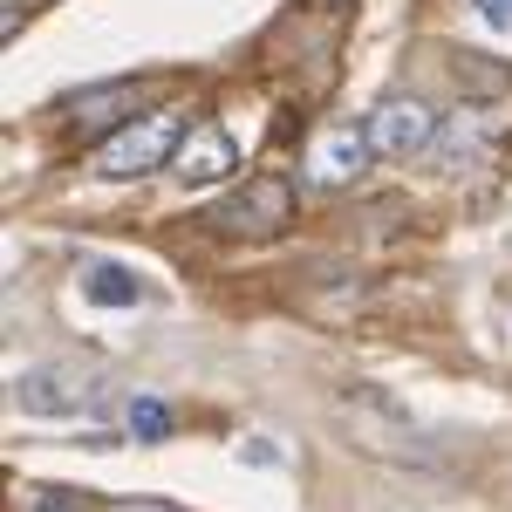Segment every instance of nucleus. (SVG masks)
I'll return each mask as SVG.
<instances>
[{"label":"nucleus","instance_id":"obj_1","mask_svg":"<svg viewBox=\"0 0 512 512\" xmlns=\"http://www.w3.org/2000/svg\"><path fill=\"white\" fill-rule=\"evenodd\" d=\"M192 130L178 110H144V117H130L123 130H110L103 144H96V171L103 178H144L151 164L178 158V144H185Z\"/></svg>","mask_w":512,"mask_h":512},{"label":"nucleus","instance_id":"obj_2","mask_svg":"<svg viewBox=\"0 0 512 512\" xmlns=\"http://www.w3.org/2000/svg\"><path fill=\"white\" fill-rule=\"evenodd\" d=\"M287 212H294V185L267 171V178H246L233 198H219L212 205V226L233 233V239H267V233L287 226Z\"/></svg>","mask_w":512,"mask_h":512},{"label":"nucleus","instance_id":"obj_3","mask_svg":"<svg viewBox=\"0 0 512 512\" xmlns=\"http://www.w3.org/2000/svg\"><path fill=\"white\" fill-rule=\"evenodd\" d=\"M369 144H376V158H417V151H431L437 137V110L424 103V96H383L376 110H369Z\"/></svg>","mask_w":512,"mask_h":512},{"label":"nucleus","instance_id":"obj_4","mask_svg":"<svg viewBox=\"0 0 512 512\" xmlns=\"http://www.w3.org/2000/svg\"><path fill=\"white\" fill-rule=\"evenodd\" d=\"M369 164H376L369 130H362V123H335V130H321L315 144H308V185H315V192H342Z\"/></svg>","mask_w":512,"mask_h":512},{"label":"nucleus","instance_id":"obj_5","mask_svg":"<svg viewBox=\"0 0 512 512\" xmlns=\"http://www.w3.org/2000/svg\"><path fill=\"white\" fill-rule=\"evenodd\" d=\"M171 171H178V185H219V178H233L239 171L233 130H226V123H192V137L178 144Z\"/></svg>","mask_w":512,"mask_h":512},{"label":"nucleus","instance_id":"obj_6","mask_svg":"<svg viewBox=\"0 0 512 512\" xmlns=\"http://www.w3.org/2000/svg\"><path fill=\"white\" fill-rule=\"evenodd\" d=\"M144 110H158L151 89H144V82H123V89H89V96H76V103H69V123L103 144L110 130H123L130 117H144Z\"/></svg>","mask_w":512,"mask_h":512},{"label":"nucleus","instance_id":"obj_7","mask_svg":"<svg viewBox=\"0 0 512 512\" xmlns=\"http://www.w3.org/2000/svg\"><path fill=\"white\" fill-rule=\"evenodd\" d=\"M14 403H21L28 417H82V410L96 403V390L76 383L69 369H28V376L14 383Z\"/></svg>","mask_w":512,"mask_h":512},{"label":"nucleus","instance_id":"obj_8","mask_svg":"<svg viewBox=\"0 0 512 512\" xmlns=\"http://www.w3.org/2000/svg\"><path fill=\"white\" fill-rule=\"evenodd\" d=\"M82 294H89L96 308H137V301H144V280L130 274V267H117V260H89V267H82Z\"/></svg>","mask_w":512,"mask_h":512},{"label":"nucleus","instance_id":"obj_9","mask_svg":"<svg viewBox=\"0 0 512 512\" xmlns=\"http://www.w3.org/2000/svg\"><path fill=\"white\" fill-rule=\"evenodd\" d=\"M130 437L164 444V437H171V403H158V396H137V403H130Z\"/></svg>","mask_w":512,"mask_h":512},{"label":"nucleus","instance_id":"obj_10","mask_svg":"<svg viewBox=\"0 0 512 512\" xmlns=\"http://www.w3.org/2000/svg\"><path fill=\"white\" fill-rule=\"evenodd\" d=\"M28 512H89V499H82V492H35Z\"/></svg>","mask_w":512,"mask_h":512},{"label":"nucleus","instance_id":"obj_11","mask_svg":"<svg viewBox=\"0 0 512 512\" xmlns=\"http://www.w3.org/2000/svg\"><path fill=\"white\" fill-rule=\"evenodd\" d=\"M472 7L485 28H512V0H472Z\"/></svg>","mask_w":512,"mask_h":512},{"label":"nucleus","instance_id":"obj_12","mask_svg":"<svg viewBox=\"0 0 512 512\" xmlns=\"http://www.w3.org/2000/svg\"><path fill=\"white\" fill-rule=\"evenodd\" d=\"M123 512H164V506H123Z\"/></svg>","mask_w":512,"mask_h":512},{"label":"nucleus","instance_id":"obj_13","mask_svg":"<svg viewBox=\"0 0 512 512\" xmlns=\"http://www.w3.org/2000/svg\"><path fill=\"white\" fill-rule=\"evenodd\" d=\"M506 246H512V239H506Z\"/></svg>","mask_w":512,"mask_h":512}]
</instances>
